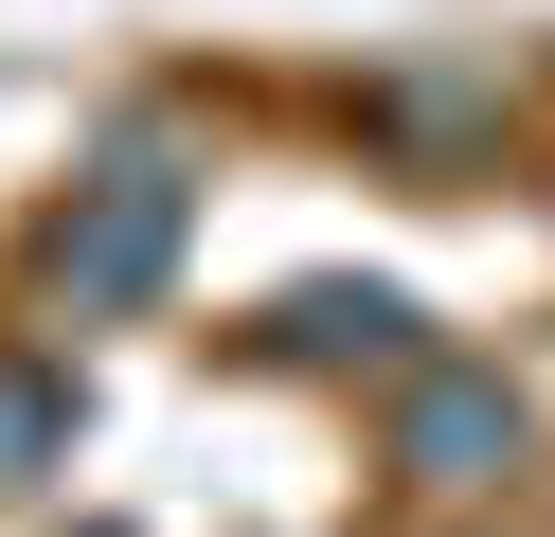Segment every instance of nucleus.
<instances>
[{
	"label": "nucleus",
	"instance_id": "obj_1",
	"mask_svg": "<svg viewBox=\"0 0 555 537\" xmlns=\"http://www.w3.org/2000/svg\"><path fill=\"white\" fill-rule=\"evenodd\" d=\"M180 215H197V179L162 162V143H126L108 179H73V215H54V305H73V322L144 305V286H162V251H180Z\"/></svg>",
	"mask_w": 555,
	"mask_h": 537
},
{
	"label": "nucleus",
	"instance_id": "obj_2",
	"mask_svg": "<svg viewBox=\"0 0 555 537\" xmlns=\"http://www.w3.org/2000/svg\"><path fill=\"white\" fill-rule=\"evenodd\" d=\"M519 448H538L519 376H483V358H412V376H395V465H412L430 501H483V484H519Z\"/></svg>",
	"mask_w": 555,
	"mask_h": 537
},
{
	"label": "nucleus",
	"instance_id": "obj_3",
	"mask_svg": "<svg viewBox=\"0 0 555 537\" xmlns=\"http://www.w3.org/2000/svg\"><path fill=\"white\" fill-rule=\"evenodd\" d=\"M269 341H287V358H395V376H412V305H395V286H305Z\"/></svg>",
	"mask_w": 555,
	"mask_h": 537
},
{
	"label": "nucleus",
	"instance_id": "obj_4",
	"mask_svg": "<svg viewBox=\"0 0 555 537\" xmlns=\"http://www.w3.org/2000/svg\"><path fill=\"white\" fill-rule=\"evenodd\" d=\"M73 448V376H0V484H37Z\"/></svg>",
	"mask_w": 555,
	"mask_h": 537
}]
</instances>
